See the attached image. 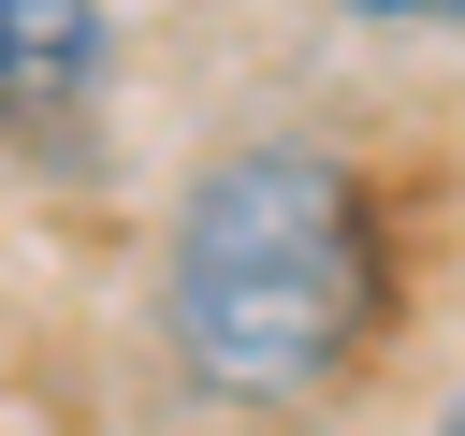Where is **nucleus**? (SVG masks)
<instances>
[{"label": "nucleus", "instance_id": "nucleus-1", "mask_svg": "<svg viewBox=\"0 0 465 436\" xmlns=\"http://www.w3.org/2000/svg\"><path fill=\"white\" fill-rule=\"evenodd\" d=\"M160 334H174L189 392H218V407H291V392L349 378V349L378 334L363 174L305 131L218 145L160 233Z\"/></svg>", "mask_w": 465, "mask_h": 436}, {"label": "nucleus", "instance_id": "nucleus-2", "mask_svg": "<svg viewBox=\"0 0 465 436\" xmlns=\"http://www.w3.org/2000/svg\"><path fill=\"white\" fill-rule=\"evenodd\" d=\"M102 58H116L102 0H0V145L44 131V116H73L102 87Z\"/></svg>", "mask_w": 465, "mask_h": 436}, {"label": "nucleus", "instance_id": "nucleus-3", "mask_svg": "<svg viewBox=\"0 0 465 436\" xmlns=\"http://www.w3.org/2000/svg\"><path fill=\"white\" fill-rule=\"evenodd\" d=\"M334 29H363V44H465V0H334Z\"/></svg>", "mask_w": 465, "mask_h": 436}, {"label": "nucleus", "instance_id": "nucleus-4", "mask_svg": "<svg viewBox=\"0 0 465 436\" xmlns=\"http://www.w3.org/2000/svg\"><path fill=\"white\" fill-rule=\"evenodd\" d=\"M436 436H465V407H450V421H436Z\"/></svg>", "mask_w": 465, "mask_h": 436}]
</instances>
